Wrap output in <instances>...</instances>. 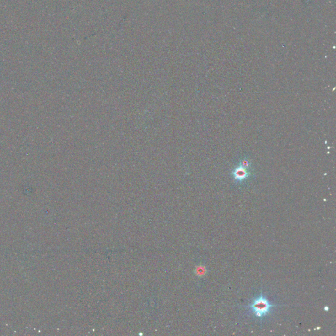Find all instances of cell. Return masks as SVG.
Segmentation results:
<instances>
[{
	"mask_svg": "<svg viewBox=\"0 0 336 336\" xmlns=\"http://www.w3.org/2000/svg\"><path fill=\"white\" fill-rule=\"evenodd\" d=\"M246 175H247L246 171L243 168H238L237 171H235V173H234L235 178L238 180L244 179L246 177Z\"/></svg>",
	"mask_w": 336,
	"mask_h": 336,
	"instance_id": "cell-2",
	"label": "cell"
},
{
	"mask_svg": "<svg viewBox=\"0 0 336 336\" xmlns=\"http://www.w3.org/2000/svg\"><path fill=\"white\" fill-rule=\"evenodd\" d=\"M275 306L262 294L259 297L255 298L252 303L249 305L255 316L260 318H263L268 315L271 309L273 308Z\"/></svg>",
	"mask_w": 336,
	"mask_h": 336,
	"instance_id": "cell-1",
	"label": "cell"
}]
</instances>
